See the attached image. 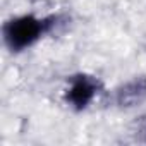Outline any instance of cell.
Wrapping results in <instances>:
<instances>
[{"instance_id":"obj_2","label":"cell","mask_w":146,"mask_h":146,"mask_svg":"<svg viewBox=\"0 0 146 146\" xmlns=\"http://www.w3.org/2000/svg\"><path fill=\"white\" fill-rule=\"evenodd\" d=\"M102 81L88 72H78L67 79V86L64 90V103L74 112H84L91 107V103L102 93Z\"/></svg>"},{"instance_id":"obj_1","label":"cell","mask_w":146,"mask_h":146,"mask_svg":"<svg viewBox=\"0 0 146 146\" xmlns=\"http://www.w3.org/2000/svg\"><path fill=\"white\" fill-rule=\"evenodd\" d=\"M57 24L55 16L40 17L36 14H21L7 19L2 26L4 45L12 53H21L35 46Z\"/></svg>"},{"instance_id":"obj_3","label":"cell","mask_w":146,"mask_h":146,"mask_svg":"<svg viewBox=\"0 0 146 146\" xmlns=\"http://www.w3.org/2000/svg\"><path fill=\"white\" fill-rule=\"evenodd\" d=\"M113 102L119 108L131 110L146 102V76H134L113 91Z\"/></svg>"}]
</instances>
